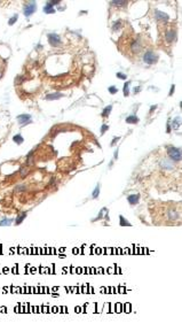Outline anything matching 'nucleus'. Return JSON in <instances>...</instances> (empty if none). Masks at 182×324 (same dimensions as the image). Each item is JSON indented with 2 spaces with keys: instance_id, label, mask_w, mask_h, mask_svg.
<instances>
[{
  "instance_id": "nucleus-1",
  "label": "nucleus",
  "mask_w": 182,
  "mask_h": 324,
  "mask_svg": "<svg viewBox=\"0 0 182 324\" xmlns=\"http://www.w3.org/2000/svg\"><path fill=\"white\" fill-rule=\"evenodd\" d=\"M143 61L147 65H156L158 62V54H156L152 49H148L143 54Z\"/></svg>"
},
{
  "instance_id": "nucleus-2",
  "label": "nucleus",
  "mask_w": 182,
  "mask_h": 324,
  "mask_svg": "<svg viewBox=\"0 0 182 324\" xmlns=\"http://www.w3.org/2000/svg\"><path fill=\"white\" fill-rule=\"evenodd\" d=\"M167 154L173 162L181 161V149L177 147H167Z\"/></svg>"
},
{
  "instance_id": "nucleus-3",
  "label": "nucleus",
  "mask_w": 182,
  "mask_h": 324,
  "mask_svg": "<svg viewBox=\"0 0 182 324\" xmlns=\"http://www.w3.org/2000/svg\"><path fill=\"white\" fill-rule=\"evenodd\" d=\"M159 167H160L163 170H166V171H168V170H174L175 169V163L171 159H166V157H164V159H161L160 161H159Z\"/></svg>"
},
{
  "instance_id": "nucleus-4",
  "label": "nucleus",
  "mask_w": 182,
  "mask_h": 324,
  "mask_svg": "<svg viewBox=\"0 0 182 324\" xmlns=\"http://www.w3.org/2000/svg\"><path fill=\"white\" fill-rule=\"evenodd\" d=\"M47 38H48V42L52 46H54V47L62 46V42H61L60 36L56 35V33H48V35H47Z\"/></svg>"
},
{
  "instance_id": "nucleus-5",
  "label": "nucleus",
  "mask_w": 182,
  "mask_h": 324,
  "mask_svg": "<svg viewBox=\"0 0 182 324\" xmlns=\"http://www.w3.org/2000/svg\"><path fill=\"white\" fill-rule=\"evenodd\" d=\"M143 48V45H142V40H141L140 37H136V39H134L131 44V51L132 53H140Z\"/></svg>"
},
{
  "instance_id": "nucleus-6",
  "label": "nucleus",
  "mask_w": 182,
  "mask_h": 324,
  "mask_svg": "<svg viewBox=\"0 0 182 324\" xmlns=\"http://www.w3.org/2000/svg\"><path fill=\"white\" fill-rule=\"evenodd\" d=\"M36 10H37V5H36L35 1H31V3H29L28 5L24 6L23 13H24V15H25L26 17H29V16H31L33 13H36Z\"/></svg>"
},
{
  "instance_id": "nucleus-7",
  "label": "nucleus",
  "mask_w": 182,
  "mask_h": 324,
  "mask_svg": "<svg viewBox=\"0 0 182 324\" xmlns=\"http://www.w3.org/2000/svg\"><path fill=\"white\" fill-rule=\"evenodd\" d=\"M155 17H156V20L158 22H163V23H165V22H167L170 20V16L166 13L160 12V10H156L155 12Z\"/></svg>"
},
{
  "instance_id": "nucleus-8",
  "label": "nucleus",
  "mask_w": 182,
  "mask_h": 324,
  "mask_svg": "<svg viewBox=\"0 0 182 324\" xmlns=\"http://www.w3.org/2000/svg\"><path fill=\"white\" fill-rule=\"evenodd\" d=\"M165 40L168 43V44H172L176 40V31L175 30H170L166 32L165 35Z\"/></svg>"
},
{
  "instance_id": "nucleus-9",
  "label": "nucleus",
  "mask_w": 182,
  "mask_h": 324,
  "mask_svg": "<svg viewBox=\"0 0 182 324\" xmlns=\"http://www.w3.org/2000/svg\"><path fill=\"white\" fill-rule=\"evenodd\" d=\"M17 121H19V123L21 125H25L31 122V115H29V114H21V115L17 116Z\"/></svg>"
},
{
  "instance_id": "nucleus-10",
  "label": "nucleus",
  "mask_w": 182,
  "mask_h": 324,
  "mask_svg": "<svg viewBox=\"0 0 182 324\" xmlns=\"http://www.w3.org/2000/svg\"><path fill=\"white\" fill-rule=\"evenodd\" d=\"M127 201H128L129 205L135 206V205H138L139 201H140V194H129L128 197H127Z\"/></svg>"
},
{
  "instance_id": "nucleus-11",
  "label": "nucleus",
  "mask_w": 182,
  "mask_h": 324,
  "mask_svg": "<svg viewBox=\"0 0 182 324\" xmlns=\"http://www.w3.org/2000/svg\"><path fill=\"white\" fill-rule=\"evenodd\" d=\"M167 217L170 218L171 221H175V220H177V218L180 217V214L177 213L175 208H172V209H168V211H167Z\"/></svg>"
},
{
  "instance_id": "nucleus-12",
  "label": "nucleus",
  "mask_w": 182,
  "mask_h": 324,
  "mask_svg": "<svg viewBox=\"0 0 182 324\" xmlns=\"http://www.w3.org/2000/svg\"><path fill=\"white\" fill-rule=\"evenodd\" d=\"M64 97V94L63 93H58V92H56V93H51V94H47L46 95V100H56V99H60V98H63Z\"/></svg>"
},
{
  "instance_id": "nucleus-13",
  "label": "nucleus",
  "mask_w": 182,
  "mask_h": 324,
  "mask_svg": "<svg viewBox=\"0 0 182 324\" xmlns=\"http://www.w3.org/2000/svg\"><path fill=\"white\" fill-rule=\"evenodd\" d=\"M126 122L129 124H136V123H139V117L135 115H129L126 117Z\"/></svg>"
},
{
  "instance_id": "nucleus-14",
  "label": "nucleus",
  "mask_w": 182,
  "mask_h": 324,
  "mask_svg": "<svg viewBox=\"0 0 182 324\" xmlns=\"http://www.w3.org/2000/svg\"><path fill=\"white\" fill-rule=\"evenodd\" d=\"M44 13H47V14H54L55 13V9L53 8V6L52 5H49L48 3L46 4V6H44Z\"/></svg>"
},
{
  "instance_id": "nucleus-15",
  "label": "nucleus",
  "mask_w": 182,
  "mask_h": 324,
  "mask_svg": "<svg viewBox=\"0 0 182 324\" xmlns=\"http://www.w3.org/2000/svg\"><path fill=\"white\" fill-rule=\"evenodd\" d=\"M29 172H30V168L29 167H22L21 169H20V176L22 177V178H24V177L26 176V175H29Z\"/></svg>"
},
{
  "instance_id": "nucleus-16",
  "label": "nucleus",
  "mask_w": 182,
  "mask_h": 324,
  "mask_svg": "<svg viewBox=\"0 0 182 324\" xmlns=\"http://www.w3.org/2000/svg\"><path fill=\"white\" fill-rule=\"evenodd\" d=\"M25 217H26V213L20 214V215L16 217V220H15V225H20L24 221V218H25Z\"/></svg>"
},
{
  "instance_id": "nucleus-17",
  "label": "nucleus",
  "mask_w": 182,
  "mask_h": 324,
  "mask_svg": "<svg viewBox=\"0 0 182 324\" xmlns=\"http://www.w3.org/2000/svg\"><path fill=\"white\" fill-rule=\"evenodd\" d=\"M119 223H120V227H132V224L128 222V221H126V218H125L123 215L119 216Z\"/></svg>"
},
{
  "instance_id": "nucleus-18",
  "label": "nucleus",
  "mask_w": 182,
  "mask_h": 324,
  "mask_svg": "<svg viewBox=\"0 0 182 324\" xmlns=\"http://www.w3.org/2000/svg\"><path fill=\"white\" fill-rule=\"evenodd\" d=\"M122 27H123V21H122V20H118V21H116L115 23L112 24V30L113 31H118Z\"/></svg>"
},
{
  "instance_id": "nucleus-19",
  "label": "nucleus",
  "mask_w": 182,
  "mask_h": 324,
  "mask_svg": "<svg viewBox=\"0 0 182 324\" xmlns=\"http://www.w3.org/2000/svg\"><path fill=\"white\" fill-rule=\"evenodd\" d=\"M111 110H112V106H111V105L107 106L105 108L103 109V111H102V116H103V117H108L109 114L111 113Z\"/></svg>"
},
{
  "instance_id": "nucleus-20",
  "label": "nucleus",
  "mask_w": 182,
  "mask_h": 324,
  "mask_svg": "<svg viewBox=\"0 0 182 324\" xmlns=\"http://www.w3.org/2000/svg\"><path fill=\"white\" fill-rule=\"evenodd\" d=\"M129 85H131V81L125 82V84H124V95L125 97H128L129 95Z\"/></svg>"
},
{
  "instance_id": "nucleus-21",
  "label": "nucleus",
  "mask_w": 182,
  "mask_h": 324,
  "mask_svg": "<svg viewBox=\"0 0 182 324\" xmlns=\"http://www.w3.org/2000/svg\"><path fill=\"white\" fill-rule=\"evenodd\" d=\"M13 141L16 143V144H22L24 141V138L21 136V134H15V136L13 137Z\"/></svg>"
},
{
  "instance_id": "nucleus-22",
  "label": "nucleus",
  "mask_w": 182,
  "mask_h": 324,
  "mask_svg": "<svg viewBox=\"0 0 182 324\" xmlns=\"http://www.w3.org/2000/svg\"><path fill=\"white\" fill-rule=\"evenodd\" d=\"M12 224V220L10 218H4L0 221V227H8Z\"/></svg>"
},
{
  "instance_id": "nucleus-23",
  "label": "nucleus",
  "mask_w": 182,
  "mask_h": 324,
  "mask_svg": "<svg viewBox=\"0 0 182 324\" xmlns=\"http://www.w3.org/2000/svg\"><path fill=\"white\" fill-rule=\"evenodd\" d=\"M99 195H100V184H97L96 188L94 189V191L92 193V197L93 199H96V198H99Z\"/></svg>"
},
{
  "instance_id": "nucleus-24",
  "label": "nucleus",
  "mask_w": 182,
  "mask_h": 324,
  "mask_svg": "<svg viewBox=\"0 0 182 324\" xmlns=\"http://www.w3.org/2000/svg\"><path fill=\"white\" fill-rule=\"evenodd\" d=\"M179 127H180V118H175V120H173L172 124H171V128H173V129H177Z\"/></svg>"
},
{
  "instance_id": "nucleus-25",
  "label": "nucleus",
  "mask_w": 182,
  "mask_h": 324,
  "mask_svg": "<svg viewBox=\"0 0 182 324\" xmlns=\"http://www.w3.org/2000/svg\"><path fill=\"white\" fill-rule=\"evenodd\" d=\"M127 1H111L110 5H117V7H120L123 5H127Z\"/></svg>"
},
{
  "instance_id": "nucleus-26",
  "label": "nucleus",
  "mask_w": 182,
  "mask_h": 324,
  "mask_svg": "<svg viewBox=\"0 0 182 324\" xmlns=\"http://www.w3.org/2000/svg\"><path fill=\"white\" fill-rule=\"evenodd\" d=\"M108 91H109V93H111V94H116V93L118 92V89L116 88L115 85H112V86H109Z\"/></svg>"
},
{
  "instance_id": "nucleus-27",
  "label": "nucleus",
  "mask_w": 182,
  "mask_h": 324,
  "mask_svg": "<svg viewBox=\"0 0 182 324\" xmlns=\"http://www.w3.org/2000/svg\"><path fill=\"white\" fill-rule=\"evenodd\" d=\"M17 19H19V15H17V14H15L14 16L12 17V19H9V21H8V24H9V26H13V24H14L15 22L17 21Z\"/></svg>"
},
{
  "instance_id": "nucleus-28",
  "label": "nucleus",
  "mask_w": 182,
  "mask_h": 324,
  "mask_svg": "<svg viewBox=\"0 0 182 324\" xmlns=\"http://www.w3.org/2000/svg\"><path fill=\"white\" fill-rule=\"evenodd\" d=\"M26 189V185H17L16 188H15V191L16 192H21V191H24Z\"/></svg>"
},
{
  "instance_id": "nucleus-29",
  "label": "nucleus",
  "mask_w": 182,
  "mask_h": 324,
  "mask_svg": "<svg viewBox=\"0 0 182 324\" xmlns=\"http://www.w3.org/2000/svg\"><path fill=\"white\" fill-rule=\"evenodd\" d=\"M116 76H117L118 78H120V79H127V75H126V74H123V72H117V74H116Z\"/></svg>"
},
{
  "instance_id": "nucleus-30",
  "label": "nucleus",
  "mask_w": 182,
  "mask_h": 324,
  "mask_svg": "<svg viewBox=\"0 0 182 324\" xmlns=\"http://www.w3.org/2000/svg\"><path fill=\"white\" fill-rule=\"evenodd\" d=\"M108 130H109V125L103 124V125L101 127V133H102V134H104L107 131H108Z\"/></svg>"
},
{
  "instance_id": "nucleus-31",
  "label": "nucleus",
  "mask_w": 182,
  "mask_h": 324,
  "mask_svg": "<svg viewBox=\"0 0 182 324\" xmlns=\"http://www.w3.org/2000/svg\"><path fill=\"white\" fill-rule=\"evenodd\" d=\"M120 140V137H115V138L112 139V141H111V144H110V146H115L116 144L118 143V141Z\"/></svg>"
},
{
  "instance_id": "nucleus-32",
  "label": "nucleus",
  "mask_w": 182,
  "mask_h": 324,
  "mask_svg": "<svg viewBox=\"0 0 182 324\" xmlns=\"http://www.w3.org/2000/svg\"><path fill=\"white\" fill-rule=\"evenodd\" d=\"M102 217H103V209H102V210H101V211H100V213H99V215H97V217L95 218V220H93V221H94V222H95V221H97V220H101Z\"/></svg>"
},
{
  "instance_id": "nucleus-33",
  "label": "nucleus",
  "mask_w": 182,
  "mask_h": 324,
  "mask_svg": "<svg viewBox=\"0 0 182 324\" xmlns=\"http://www.w3.org/2000/svg\"><path fill=\"white\" fill-rule=\"evenodd\" d=\"M174 91H175V85L173 84V85L171 86V91H170V94H168V95H170V97H172L173 93H174Z\"/></svg>"
},
{
  "instance_id": "nucleus-34",
  "label": "nucleus",
  "mask_w": 182,
  "mask_h": 324,
  "mask_svg": "<svg viewBox=\"0 0 182 324\" xmlns=\"http://www.w3.org/2000/svg\"><path fill=\"white\" fill-rule=\"evenodd\" d=\"M140 91H141V88H140V86H136V88H134V91H133V93H134V94H136V93H138V92H140Z\"/></svg>"
},
{
  "instance_id": "nucleus-35",
  "label": "nucleus",
  "mask_w": 182,
  "mask_h": 324,
  "mask_svg": "<svg viewBox=\"0 0 182 324\" xmlns=\"http://www.w3.org/2000/svg\"><path fill=\"white\" fill-rule=\"evenodd\" d=\"M171 130H172V128H171V123L168 122V123H167V128H166V132H167V133H170Z\"/></svg>"
},
{
  "instance_id": "nucleus-36",
  "label": "nucleus",
  "mask_w": 182,
  "mask_h": 324,
  "mask_svg": "<svg viewBox=\"0 0 182 324\" xmlns=\"http://www.w3.org/2000/svg\"><path fill=\"white\" fill-rule=\"evenodd\" d=\"M48 4L49 5H58L60 1H48Z\"/></svg>"
},
{
  "instance_id": "nucleus-37",
  "label": "nucleus",
  "mask_w": 182,
  "mask_h": 324,
  "mask_svg": "<svg viewBox=\"0 0 182 324\" xmlns=\"http://www.w3.org/2000/svg\"><path fill=\"white\" fill-rule=\"evenodd\" d=\"M155 109H157V106H156V105H154V106H151V108H150V113H152V111H154Z\"/></svg>"
},
{
  "instance_id": "nucleus-38",
  "label": "nucleus",
  "mask_w": 182,
  "mask_h": 324,
  "mask_svg": "<svg viewBox=\"0 0 182 324\" xmlns=\"http://www.w3.org/2000/svg\"><path fill=\"white\" fill-rule=\"evenodd\" d=\"M56 183H57V179H56V178H52L51 184H56Z\"/></svg>"
},
{
  "instance_id": "nucleus-39",
  "label": "nucleus",
  "mask_w": 182,
  "mask_h": 324,
  "mask_svg": "<svg viewBox=\"0 0 182 324\" xmlns=\"http://www.w3.org/2000/svg\"><path fill=\"white\" fill-rule=\"evenodd\" d=\"M117 157H118V149L115 152V159H117Z\"/></svg>"
}]
</instances>
